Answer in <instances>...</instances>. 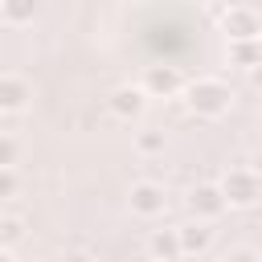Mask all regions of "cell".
Listing matches in <instances>:
<instances>
[{
	"label": "cell",
	"mask_w": 262,
	"mask_h": 262,
	"mask_svg": "<svg viewBox=\"0 0 262 262\" xmlns=\"http://www.w3.org/2000/svg\"><path fill=\"white\" fill-rule=\"evenodd\" d=\"M180 98H184V106H188L192 115H201V119H221V115L229 111V102H233V90H229V82H221V78H192V82H184Z\"/></svg>",
	"instance_id": "6da1fadb"
},
{
	"label": "cell",
	"mask_w": 262,
	"mask_h": 262,
	"mask_svg": "<svg viewBox=\"0 0 262 262\" xmlns=\"http://www.w3.org/2000/svg\"><path fill=\"white\" fill-rule=\"evenodd\" d=\"M217 192H221L225 209H250V205H258V196H262V180H258V172H254L250 164H237V168H229V172L217 180Z\"/></svg>",
	"instance_id": "7a4b0ae2"
},
{
	"label": "cell",
	"mask_w": 262,
	"mask_h": 262,
	"mask_svg": "<svg viewBox=\"0 0 262 262\" xmlns=\"http://www.w3.org/2000/svg\"><path fill=\"white\" fill-rule=\"evenodd\" d=\"M127 209L135 213V217H160L164 209H168V188L160 184V180H135L131 188H127Z\"/></svg>",
	"instance_id": "3957f363"
},
{
	"label": "cell",
	"mask_w": 262,
	"mask_h": 262,
	"mask_svg": "<svg viewBox=\"0 0 262 262\" xmlns=\"http://www.w3.org/2000/svg\"><path fill=\"white\" fill-rule=\"evenodd\" d=\"M221 29H225L229 41H258L262 20L250 4H229V8H221Z\"/></svg>",
	"instance_id": "277c9868"
},
{
	"label": "cell",
	"mask_w": 262,
	"mask_h": 262,
	"mask_svg": "<svg viewBox=\"0 0 262 262\" xmlns=\"http://www.w3.org/2000/svg\"><path fill=\"white\" fill-rule=\"evenodd\" d=\"M139 90L147 98H172V94L184 90V78H180L176 66H147L143 78H139Z\"/></svg>",
	"instance_id": "5b68a950"
},
{
	"label": "cell",
	"mask_w": 262,
	"mask_h": 262,
	"mask_svg": "<svg viewBox=\"0 0 262 262\" xmlns=\"http://www.w3.org/2000/svg\"><path fill=\"white\" fill-rule=\"evenodd\" d=\"M106 106H111L115 119H127V123H131V119H139V115L147 111V94L127 82V86H115V90L106 94Z\"/></svg>",
	"instance_id": "8992f818"
},
{
	"label": "cell",
	"mask_w": 262,
	"mask_h": 262,
	"mask_svg": "<svg viewBox=\"0 0 262 262\" xmlns=\"http://www.w3.org/2000/svg\"><path fill=\"white\" fill-rule=\"evenodd\" d=\"M176 242H180V258L205 254V250L213 246V221H196V217H188L184 225H176Z\"/></svg>",
	"instance_id": "52a82bcc"
},
{
	"label": "cell",
	"mask_w": 262,
	"mask_h": 262,
	"mask_svg": "<svg viewBox=\"0 0 262 262\" xmlns=\"http://www.w3.org/2000/svg\"><path fill=\"white\" fill-rule=\"evenodd\" d=\"M33 102V86L20 74H0V115H20Z\"/></svg>",
	"instance_id": "ba28073f"
},
{
	"label": "cell",
	"mask_w": 262,
	"mask_h": 262,
	"mask_svg": "<svg viewBox=\"0 0 262 262\" xmlns=\"http://www.w3.org/2000/svg\"><path fill=\"white\" fill-rule=\"evenodd\" d=\"M188 213H192L196 221H217V217L225 213V201H221L217 184H196V188H188Z\"/></svg>",
	"instance_id": "9c48e42d"
},
{
	"label": "cell",
	"mask_w": 262,
	"mask_h": 262,
	"mask_svg": "<svg viewBox=\"0 0 262 262\" xmlns=\"http://www.w3.org/2000/svg\"><path fill=\"white\" fill-rule=\"evenodd\" d=\"M147 258H151V262H180L176 229H151V237H147Z\"/></svg>",
	"instance_id": "30bf717a"
},
{
	"label": "cell",
	"mask_w": 262,
	"mask_h": 262,
	"mask_svg": "<svg viewBox=\"0 0 262 262\" xmlns=\"http://www.w3.org/2000/svg\"><path fill=\"white\" fill-rule=\"evenodd\" d=\"M41 12V0H0V20L4 25H33Z\"/></svg>",
	"instance_id": "8fae6325"
},
{
	"label": "cell",
	"mask_w": 262,
	"mask_h": 262,
	"mask_svg": "<svg viewBox=\"0 0 262 262\" xmlns=\"http://www.w3.org/2000/svg\"><path fill=\"white\" fill-rule=\"evenodd\" d=\"M229 66H237V70H254L258 66V57H262V49H258V41H229Z\"/></svg>",
	"instance_id": "7c38bea8"
},
{
	"label": "cell",
	"mask_w": 262,
	"mask_h": 262,
	"mask_svg": "<svg viewBox=\"0 0 262 262\" xmlns=\"http://www.w3.org/2000/svg\"><path fill=\"white\" fill-rule=\"evenodd\" d=\"M25 217H12V213H0V254L4 250H12V246H20L25 242Z\"/></svg>",
	"instance_id": "4fadbf2b"
},
{
	"label": "cell",
	"mask_w": 262,
	"mask_h": 262,
	"mask_svg": "<svg viewBox=\"0 0 262 262\" xmlns=\"http://www.w3.org/2000/svg\"><path fill=\"white\" fill-rule=\"evenodd\" d=\"M135 151H139V156H160V151H164V131H156V127L135 131Z\"/></svg>",
	"instance_id": "5bb4252c"
},
{
	"label": "cell",
	"mask_w": 262,
	"mask_h": 262,
	"mask_svg": "<svg viewBox=\"0 0 262 262\" xmlns=\"http://www.w3.org/2000/svg\"><path fill=\"white\" fill-rule=\"evenodd\" d=\"M16 156H20V143H16L12 135H4V131H0V168H12V164H16Z\"/></svg>",
	"instance_id": "9a60e30c"
},
{
	"label": "cell",
	"mask_w": 262,
	"mask_h": 262,
	"mask_svg": "<svg viewBox=\"0 0 262 262\" xmlns=\"http://www.w3.org/2000/svg\"><path fill=\"white\" fill-rule=\"evenodd\" d=\"M16 192H20L16 168H0V201H4V196H16Z\"/></svg>",
	"instance_id": "2e32d148"
},
{
	"label": "cell",
	"mask_w": 262,
	"mask_h": 262,
	"mask_svg": "<svg viewBox=\"0 0 262 262\" xmlns=\"http://www.w3.org/2000/svg\"><path fill=\"white\" fill-rule=\"evenodd\" d=\"M94 258H98V254H90V250H70L61 262H94Z\"/></svg>",
	"instance_id": "e0dca14e"
},
{
	"label": "cell",
	"mask_w": 262,
	"mask_h": 262,
	"mask_svg": "<svg viewBox=\"0 0 262 262\" xmlns=\"http://www.w3.org/2000/svg\"><path fill=\"white\" fill-rule=\"evenodd\" d=\"M225 262H258V254H254V250H237V254L225 258Z\"/></svg>",
	"instance_id": "ac0fdd59"
},
{
	"label": "cell",
	"mask_w": 262,
	"mask_h": 262,
	"mask_svg": "<svg viewBox=\"0 0 262 262\" xmlns=\"http://www.w3.org/2000/svg\"><path fill=\"white\" fill-rule=\"evenodd\" d=\"M143 4H156V0H143Z\"/></svg>",
	"instance_id": "d6986e66"
},
{
	"label": "cell",
	"mask_w": 262,
	"mask_h": 262,
	"mask_svg": "<svg viewBox=\"0 0 262 262\" xmlns=\"http://www.w3.org/2000/svg\"><path fill=\"white\" fill-rule=\"evenodd\" d=\"M94 262H102V258H94Z\"/></svg>",
	"instance_id": "ffe728a7"
}]
</instances>
